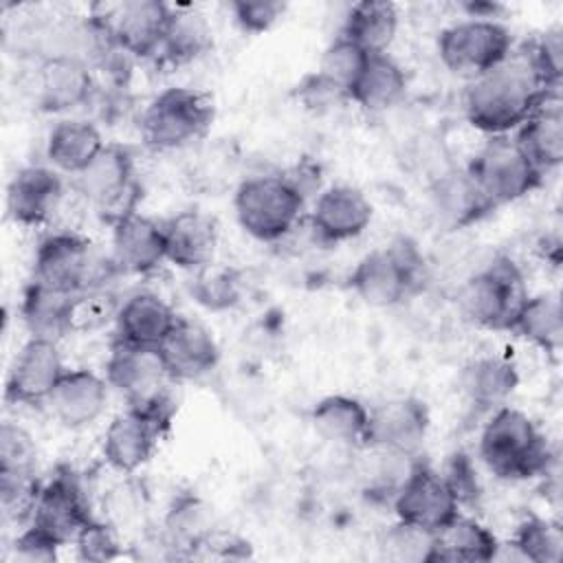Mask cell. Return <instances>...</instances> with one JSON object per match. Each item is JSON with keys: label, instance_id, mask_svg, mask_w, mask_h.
<instances>
[{"label": "cell", "instance_id": "6da1fadb", "mask_svg": "<svg viewBox=\"0 0 563 563\" xmlns=\"http://www.w3.org/2000/svg\"><path fill=\"white\" fill-rule=\"evenodd\" d=\"M554 88H548L530 57L528 44L493 70L468 81L464 92V112L473 128L499 136L517 130Z\"/></svg>", "mask_w": 563, "mask_h": 563}, {"label": "cell", "instance_id": "7a4b0ae2", "mask_svg": "<svg viewBox=\"0 0 563 563\" xmlns=\"http://www.w3.org/2000/svg\"><path fill=\"white\" fill-rule=\"evenodd\" d=\"M479 457L499 479L545 475L550 446L534 422L515 407H497L479 438Z\"/></svg>", "mask_w": 563, "mask_h": 563}, {"label": "cell", "instance_id": "3957f363", "mask_svg": "<svg viewBox=\"0 0 563 563\" xmlns=\"http://www.w3.org/2000/svg\"><path fill=\"white\" fill-rule=\"evenodd\" d=\"M235 216L240 227L262 242L288 235L303 211V189L282 174H262L240 183L235 191Z\"/></svg>", "mask_w": 563, "mask_h": 563}, {"label": "cell", "instance_id": "277c9868", "mask_svg": "<svg viewBox=\"0 0 563 563\" xmlns=\"http://www.w3.org/2000/svg\"><path fill=\"white\" fill-rule=\"evenodd\" d=\"M117 271L112 257H97L90 244L75 233H53L44 238L33 260V282L64 295L95 290Z\"/></svg>", "mask_w": 563, "mask_h": 563}, {"label": "cell", "instance_id": "5b68a950", "mask_svg": "<svg viewBox=\"0 0 563 563\" xmlns=\"http://www.w3.org/2000/svg\"><path fill=\"white\" fill-rule=\"evenodd\" d=\"M466 176L488 209L523 198L543 178L508 134L490 136L471 161Z\"/></svg>", "mask_w": 563, "mask_h": 563}, {"label": "cell", "instance_id": "8992f818", "mask_svg": "<svg viewBox=\"0 0 563 563\" xmlns=\"http://www.w3.org/2000/svg\"><path fill=\"white\" fill-rule=\"evenodd\" d=\"M422 257L409 240H396L367 253L350 275V288L367 306L389 308L400 303L418 284Z\"/></svg>", "mask_w": 563, "mask_h": 563}, {"label": "cell", "instance_id": "52a82bcc", "mask_svg": "<svg viewBox=\"0 0 563 563\" xmlns=\"http://www.w3.org/2000/svg\"><path fill=\"white\" fill-rule=\"evenodd\" d=\"M213 119L211 101L191 88H167L141 117V136L154 150H174L200 139Z\"/></svg>", "mask_w": 563, "mask_h": 563}, {"label": "cell", "instance_id": "ba28073f", "mask_svg": "<svg viewBox=\"0 0 563 563\" xmlns=\"http://www.w3.org/2000/svg\"><path fill=\"white\" fill-rule=\"evenodd\" d=\"M526 297L528 295L523 292L519 268L508 257H497L484 271L475 273L462 284L457 303L471 323L493 330H508Z\"/></svg>", "mask_w": 563, "mask_h": 563}, {"label": "cell", "instance_id": "9c48e42d", "mask_svg": "<svg viewBox=\"0 0 563 563\" xmlns=\"http://www.w3.org/2000/svg\"><path fill=\"white\" fill-rule=\"evenodd\" d=\"M512 51L510 31L486 18H473L444 29L438 37L442 64L468 81L497 68Z\"/></svg>", "mask_w": 563, "mask_h": 563}, {"label": "cell", "instance_id": "30bf717a", "mask_svg": "<svg viewBox=\"0 0 563 563\" xmlns=\"http://www.w3.org/2000/svg\"><path fill=\"white\" fill-rule=\"evenodd\" d=\"M75 178L79 194H84L110 224L136 211L139 185L134 183V161L123 145H103L92 163Z\"/></svg>", "mask_w": 563, "mask_h": 563}, {"label": "cell", "instance_id": "8fae6325", "mask_svg": "<svg viewBox=\"0 0 563 563\" xmlns=\"http://www.w3.org/2000/svg\"><path fill=\"white\" fill-rule=\"evenodd\" d=\"M172 418V402L128 407L112 418L103 435V457L119 473H134L154 453Z\"/></svg>", "mask_w": 563, "mask_h": 563}, {"label": "cell", "instance_id": "7c38bea8", "mask_svg": "<svg viewBox=\"0 0 563 563\" xmlns=\"http://www.w3.org/2000/svg\"><path fill=\"white\" fill-rule=\"evenodd\" d=\"M169 372L158 347H136L114 341L106 363V380L130 407H156L169 402Z\"/></svg>", "mask_w": 563, "mask_h": 563}, {"label": "cell", "instance_id": "4fadbf2b", "mask_svg": "<svg viewBox=\"0 0 563 563\" xmlns=\"http://www.w3.org/2000/svg\"><path fill=\"white\" fill-rule=\"evenodd\" d=\"M394 512L398 521L440 532L460 515V501L442 473L418 462L394 495Z\"/></svg>", "mask_w": 563, "mask_h": 563}, {"label": "cell", "instance_id": "5bb4252c", "mask_svg": "<svg viewBox=\"0 0 563 563\" xmlns=\"http://www.w3.org/2000/svg\"><path fill=\"white\" fill-rule=\"evenodd\" d=\"M92 519L95 517L90 515L79 477L70 468H59L48 482L42 484L31 526L40 528L59 545H66L75 543L79 532Z\"/></svg>", "mask_w": 563, "mask_h": 563}, {"label": "cell", "instance_id": "9a60e30c", "mask_svg": "<svg viewBox=\"0 0 563 563\" xmlns=\"http://www.w3.org/2000/svg\"><path fill=\"white\" fill-rule=\"evenodd\" d=\"M66 367L55 341L31 336L13 358L4 398L20 405L48 402Z\"/></svg>", "mask_w": 563, "mask_h": 563}, {"label": "cell", "instance_id": "2e32d148", "mask_svg": "<svg viewBox=\"0 0 563 563\" xmlns=\"http://www.w3.org/2000/svg\"><path fill=\"white\" fill-rule=\"evenodd\" d=\"M429 431V409L418 398H396L378 409L369 411V427L365 444L398 453V455H416Z\"/></svg>", "mask_w": 563, "mask_h": 563}, {"label": "cell", "instance_id": "e0dca14e", "mask_svg": "<svg viewBox=\"0 0 563 563\" xmlns=\"http://www.w3.org/2000/svg\"><path fill=\"white\" fill-rule=\"evenodd\" d=\"M174 9L158 0H132L114 9L112 18H106V26L117 48L136 55L152 57L161 53Z\"/></svg>", "mask_w": 563, "mask_h": 563}, {"label": "cell", "instance_id": "ac0fdd59", "mask_svg": "<svg viewBox=\"0 0 563 563\" xmlns=\"http://www.w3.org/2000/svg\"><path fill=\"white\" fill-rule=\"evenodd\" d=\"M112 260L119 271L145 275L167 260L163 224L139 211L112 224Z\"/></svg>", "mask_w": 563, "mask_h": 563}, {"label": "cell", "instance_id": "d6986e66", "mask_svg": "<svg viewBox=\"0 0 563 563\" xmlns=\"http://www.w3.org/2000/svg\"><path fill=\"white\" fill-rule=\"evenodd\" d=\"M372 220V205L365 194L350 185L325 189L310 213V222L319 240L343 242L361 235Z\"/></svg>", "mask_w": 563, "mask_h": 563}, {"label": "cell", "instance_id": "ffe728a7", "mask_svg": "<svg viewBox=\"0 0 563 563\" xmlns=\"http://www.w3.org/2000/svg\"><path fill=\"white\" fill-rule=\"evenodd\" d=\"M515 143L545 174L563 161V101L559 90H550L534 112L515 130Z\"/></svg>", "mask_w": 563, "mask_h": 563}, {"label": "cell", "instance_id": "44dd1931", "mask_svg": "<svg viewBox=\"0 0 563 563\" xmlns=\"http://www.w3.org/2000/svg\"><path fill=\"white\" fill-rule=\"evenodd\" d=\"M92 75L84 59L48 55L37 70V103L46 112H66L84 106L92 95Z\"/></svg>", "mask_w": 563, "mask_h": 563}, {"label": "cell", "instance_id": "7402d4cb", "mask_svg": "<svg viewBox=\"0 0 563 563\" xmlns=\"http://www.w3.org/2000/svg\"><path fill=\"white\" fill-rule=\"evenodd\" d=\"M62 194L57 172L40 165L22 167L7 187V211L20 224H42L57 211Z\"/></svg>", "mask_w": 563, "mask_h": 563}, {"label": "cell", "instance_id": "603a6c76", "mask_svg": "<svg viewBox=\"0 0 563 563\" xmlns=\"http://www.w3.org/2000/svg\"><path fill=\"white\" fill-rule=\"evenodd\" d=\"M108 380L90 369H66L48 398L53 416L68 429L92 424L106 409Z\"/></svg>", "mask_w": 563, "mask_h": 563}, {"label": "cell", "instance_id": "cb8c5ba5", "mask_svg": "<svg viewBox=\"0 0 563 563\" xmlns=\"http://www.w3.org/2000/svg\"><path fill=\"white\" fill-rule=\"evenodd\" d=\"M180 317L154 292L130 295L114 314L117 339L136 347H161Z\"/></svg>", "mask_w": 563, "mask_h": 563}, {"label": "cell", "instance_id": "d4e9b609", "mask_svg": "<svg viewBox=\"0 0 563 563\" xmlns=\"http://www.w3.org/2000/svg\"><path fill=\"white\" fill-rule=\"evenodd\" d=\"M167 260L185 271H198L213 262L218 224L202 211H180L163 222Z\"/></svg>", "mask_w": 563, "mask_h": 563}, {"label": "cell", "instance_id": "484cf974", "mask_svg": "<svg viewBox=\"0 0 563 563\" xmlns=\"http://www.w3.org/2000/svg\"><path fill=\"white\" fill-rule=\"evenodd\" d=\"M172 378L191 380L211 372L220 358L218 345L207 328L196 321L178 319L174 330L158 347Z\"/></svg>", "mask_w": 563, "mask_h": 563}, {"label": "cell", "instance_id": "4316f807", "mask_svg": "<svg viewBox=\"0 0 563 563\" xmlns=\"http://www.w3.org/2000/svg\"><path fill=\"white\" fill-rule=\"evenodd\" d=\"M519 385L517 367L504 356H479L462 367L460 389L484 409L501 407Z\"/></svg>", "mask_w": 563, "mask_h": 563}, {"label": "cell", "instance_id": "83f0119b", "mask_svg": "<svg viewBox=\"0 0 563 563\" xmlns=\"http://www.w3.org/2000/svg\"><path fill=\"white\" fill-rule=\"evenodd\" d=\"M310 422L323 440L343 446H356L365 444L369 411L361 400L334 394L321 398L312 407Z\"/></svg>", "mask_w": 563, "mask_h": 563}, {"label": "cell", "instance_id": "f1b7e54d", "mask_svg": "<svg viewBox=\"0 0 563 563\" xmlns=\"http://www.w3.org/2000/svg\"><path fill=\"white\" fill-rule=\"evenodd\" d=\"M99 130L81 119H64L53 125L46 141V156L53 167L66 174H79L103 150Z\"/></svg>", "mask_w": 563, "mask_h": 563}, {"label": "cell", "instance_id": "f546056e", "mask_svg": "<svg viewBox=\"0 0 563 563\" xmlns=\"http://www.w3.org/2000/svg\"><path fill=\"white\" fill-rule=\"evenodd\" d=\"M508 330L521 339L541 347L548 354H556L563 345V308L556 295L543 292L526 297L517 308Z\"/></svg>", "mask_w": 563, "mask_h": 563}, {"label": "cell", "instance_id": "4dcf8cb0", "mask_svg": "<svg viewBox=\"0 0 563 563\" xmlns=\"http://www.w3.org/2000/svg\"><path fill=\"white\" fill-rule=\"evenodd\" d=\"M499 550L497 537L471 517L457 515L440 532H435V552L433 563L438 561H466V563H486L495 561Z\"/></svg>", "mask_w": 563, "mask_h": 563}, {"label": "cell", "instance_id": "1f68e13d", "mask_svg": "<svg viewBox=\"0 0 563 563\" xmlns=\"http://www.w3.org/2000/svg\"><path fill=\"white\" fill-rule=\"evenodd\" d=\"M407 88V77L396 59L387 53H376L367 57L363 73L350 90V101L367 112H383L391 108Z\"/></svg>", "mask_w": 563, "mask_h": 563}, {"label": "cell", "instance_id": "d6a6232c", "mask_svg": "<svg viewBox=\"0 0 563 563\" xmlns=\"http://www.w3.org/2000/svg\"><path fill=\"white\" fill-rule=\"evenodd\" d=\"M398 31V9L394 2L387 0H363L352 4L343 37L358 44L365 53H387L389 44L394 42Z\"/></svg>", "mask_w": 563, "mask_h": 563}, {"label": "cell", "instance_id": "836d02e7", "mask_svg": "<svg viewBox=\"0 0 563 563\" xmlns=\"http://www.w3.org/2000/svg\"><path fill=\"white\" fill-rule=\"evenodd\" d=\"M73 297L31 282L22 297V319L31 336L57 343L70 332Z\"/></svg>", "mask_w": 563, "mask_h": 563}, {"label": "cell", "instance_id": "e575fe53", "mask_svg": "<svg viewBox=\"0 0 563 563\" xmlns=\"http://www.w3.org/2000/svg\"><path fill=\"white\" fill-rule=\"evenodd\" d=\"M211 44V29L207 20L189 9H174L165 42L161 46L163 59L183 64L198 57Z\"/></svg>", "mask_w": 563, "mask_h": 563}, {"label": "cell", "instance_id": "d590c367", "mask_svg": "<svg viewBox=\"0 0 563 563\" xmlns=\"http://www.w3.org/2000/svg\"><path fill=\"white\" fill-rule=\"evenodd\" d=\"M517 559L532 563H559L563 556V530L559 523L530 515L508 543Z\"/></svg>", "mask_w": 563, "mask_h": 563}, {"label": "cell", "instance_id": "8d00e7d4", "mask_svg": "<svg viewBox=\"0 0 563 563\" xmlns=\"http://www.w3.org/2000/svg\"><path fill=\"white\" fill-rule=\"evenodd\" d=\"M191 297L207 310H227L240 301V277L216 262L194 271Z\"/></svg>", "mask_w": 563, "mask_h": 563}, {"label": "cell", "instance_id": "74e56055", "mask_svg": "<svg viewBox=\"0 0 563 563\" xmlns=\"http://www.w3.org/2000/svg\"><path fill=\"white\" fill-rule=\"evenodd\" d=\"M369 53H365L358 44H354L352 40L339 35L323 53L321 64H319V75L330 81L332 86H336L339 90H343L350 97L352 86L356 84L358 75L363 73L365 64H367Z\"/></svg>", "mask_w": 563, "mask_h": 563}, {"label": "cell", "instance_id": "f35d334b", "mask_svg": "<svg viewBox=\"0 0 563 563\" xmlns=\"http://www.w3.org/2000/svg\"><path fill=\"white\" fill-rule=\"evenodd\" d=\"M380 550H383V556L391 561L433 563L435 532L398 521L383 534Z\"/></svg>", "mask_w": 563, "mask_h": 563}, {"label": "cell", "instance_id": "ab89813d", "mask_svg": "<svg viewBox=\"0 0 563 563\" xmlns=\"http://www.w3.org/2000/svg\"><path fill=\"white\" fill-rule=\"evenodd\" d=\"M438 205H440V211L457 227L473 222L482 213L490 211L482 200V196L477 194V189L473 187L466 172L457 176H449L444 183H440Z\"/></svg>", "mask_w": 563, "mask_h": 563}, {"label": "cell", "instance_id": "60d3db41", "mask_svg": "<svg viewBox=\"0 0 563 563\" xmlns=\"http://www.w3.org/2000/svg\"><path fill=\"white\" fill-rule=\"evenodd\" d=\"M24 471H35V444L22 427L13 422H2L0 473H24Z\"/></svg>", "mask_w": 563, "mask_h": 563}, {"label": "cell", "instance_id": "b9f144b4", "mask_svg": "<svg viewBox=\"0 0 563 563\" xmlns=\"http://www.w3.org/2000/svg\"><path fill=\"white\" fill-rule=\"evenodd\" d=\"M75 548L81 561L101 563V561H112L121 554V543L114 528L97 519L86 523V528L75 539Z\"/></svg>", "mask_w": 563, "mask_h": 563}, {"label": "cell", "instance_id": "7bdbcfd3", "mask_svg": "<svg viewBox=\"0 0 563 563\" xmlns=\"http://www.w3.org/2000/svg\"><path fill=\"white\" fill-rule=\"evenodd\" d=\"M286 4L277 0H238L231 4V11L235 15V22L246 33H264L268 31L284 13Z\"/></svg>", "mask_w": 563, "mask_h": 563}, {"label": "cell", "instance_id": "ee69618b", "mask_svg": "<svg viewBox=\"0 0 563 563\" xmlns=\"http://www.w3.org/2000/svg\"><path fill=\"white\" fill-rule=\"evenodd\" d=\"M108 295H99L97 290L79 292L73 297L70 308V330H92L99 328L110 319V314H117V308L110 306Z\"/></svg>", "mask_w": 563, "mask_h": 563}, {"label": "cell", "instance_id": "f6af8a7d", "mask_svg": "<svg viewBox=\"0 0 563 563\" xmlns=\"http://www.w3.org/2000/svg\"><path fill=\"white\" fill-rule=\"evenodd\" d=\"M57 541L29 523V528L20 532L13 543V559L24 563H51L57 559Z\"/></svg>", "mask_w": 563, "mask_h": 563}, {"label": "cell", "instance_id": "bcb514c9", "mask_svg": "<svg viewBox=\"0 0 563 563\" xmlns=\"http://www.w3.org/2000/svg\"><path fill=\"white\" fill-rule=\"evenodd\" d=\"M189 556H200V559H244L249 556V543L220 532V530H207L189 550Z\"/></svg>", "mask_w": 563, "mask_h": 563}, {"label": "cell", "instance_id": "7dc6e473", "mask_svg": "<svg viewBox=\"0 0 563 563\" xmlns=\"http://www.w3.org/2000/svg\"><path fill=\"white\" fill-rule=\"evenodd\" d=\"M299 97L301 101L312 108V110H323V108H330L334 103H341V101H350V97L339 90L336 86H332L330 81H325L319 73H312L308 75L301 84H299Z\"/></svg>", "mask_w": 563, "mask_h": 563}, {"label": "cell", "instance_id": "c3c4849f", "mask_svg": "<svg viewBox=\"0 0 563 563\" xmlns=\"http://www.w3.org/2000/svg\"><path fill=\"white\" fill-rule=\"evenodd\" d=\"M444 479L449 482L451 490L455 493L457 501H468L477 495V479H475V471L468 462L466 455H453L449 466H446V473H442Z\"/></svg>", "mask_w": 563, "mask_h": 563}]
</instances>
